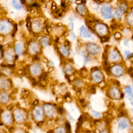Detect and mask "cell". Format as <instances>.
I'll list each match as a JSON object with an SVG mask.
<instances>
[{"mask_svg":"<svg viewBox=\"0 0 133 133\" xmlns=\"http://www.w3.org/2000/svg\"><path fill=\"white\" fill-rule=\"evenodd\" d=\"M121 96H121V97H122V98H123V97H124V94H122Z\"/></svg>","mask_w":133,"mask_h":133,"instance_id":"31","label":"cell"},{"mask_svg":"<svg viewBox=\"0 0 133 133\" xmlns=\"http://www.w3.org/2000/svg\"><path fill=\"white\" fill-rule=\"evenodd\" d=\"M38 104V101H37V100H36L35 102V103H34V105H36V104Z\"/></svg>","mask_w":133,"mask_h":133,"instance_id":"26","label":"cell"},{"mask_svg":"<svg viewBox=\"0 0 133 133\" xmlns=\"http://www.w3.org/2000/svg\"><path fill=\"white\" fill-rule=\"evenodd\" d=\"M96 2H97V3H100L101 2H103L102 1H96Z\"/></svg>","mask_w":133,"mask_h":133,"instance_id":"29","label":"cell"},{"mask_svg":"<svg viewBox=\"0 0 133 133\" xmlns=\"http://www.w3.org/2000/svg\"><path fill=\"white\" fill-rule=\"evenodd\" d=\"M58 39L57 38V40H56V43H57V42H58Z\"/></svg>","mask_w":133,"mask_h":133,"instance_id":"30","label":"cell"},{"mask_svg":"<svg viewBox=\"0 0 133 133\" xmlns=\"http://www.w3.org/2000/svg\"><path fill=\"white\" fill-rule=\"evenodd\" d=\"M47 133H53V131L52 130H50V131H48V132H47Z\"/></svg>","mask_w":133,"mask_h":133,"instance_id":"27","label":"cell"},{"mask_svg":"<svg viewBox=\"0 0 133 133\" xmlns=\"http://www.w3.org/2000/svg\"><path fill=\"white\" fill-rule=\"evenodd\" d=\"M103 58L104 59H107V56L106 55V54H104L103 55Z\"/></svg>","mask_w":133,"mask_h":133,"instance_id":"25","label":"cell"},{"mask_svg":"<svg viewBox=\"0 0 133 133\" xmlns=\"http://www.w3.org/2000/svg\"><path fill=\"white\" fill-rule=\"evenodd\" d=\"M58 110L59 112L61 114H63L64 112V109L61 107H59L58 108Z\"/></svg>","mask_w":133,"mask_h":133,"instance_id":"8","label":"cell"},{"mask_svg":"<svg viewBox=\"0 0 133 133\" xmlns=\"http://www.w3.org/2000/svg\"><path fill=\"white\" fill-rule=\"evenodd\" d=\"M98 69V68L97 67H94V68H92L91 69V71H96Z\"/></svg>","mask_w":133,"mask_h":133,"instance_id":"17","label":"cell"},{"mask_svg":"<svg viewBox=\"0 0 133 133\" xmlns=\"http://www.w3.org/2000/svg\"><path fill=\"white\" fill-rule=\"evenodd\" d=\"M92 113H93V115L94 116V117H96V118H99V117H100V113H98V112H95V111H92Z\"/></svg>","mask_w":133,"mask_h":133,"instance_id":"5","label":"cell"},{"mask_svg":"<svg viewBox=\"0 0 133 133\" xmlns=\"http://www.w3.org/2000/svg\"><path fill=\"white\" fill-rule=\"evenodd\" d=\"M114 36H115V37L116 39H120V37H121V35L119 33H117L114 35Z\"/></svg>","mask_w":133,"mask_h":133,"instance_id":"12","label":"cell"},{"mask_svg":"<svg viewBox=\"0 0 133 133\" xmlns=\"http://www.w3.org/2000/svg\"><path fill=\"white\" fill-rule=\"evenodd\" d=\"M101 133H106V132H101Z\"/></svg>","mask_w":133,"mask_h":133,"instance_id":"32","label":"cell"},{"mask_svg":"<svg viewBox=\"0 0 133 133\" xmlns=\"http://www.w3.org/2000/svg\"><path fill=\"white\" fill-rule=\"evenodd\" d=\"M81 35L85 37H90L91 36L90 34L88 33V32L87 31L84 29L83 27H82L81 28Z\"/></svg>","mask_w":133,"mask_h":133,"instance_id":"2","label":"cell"},{"mask_svg":"<svg viewBox=\"0 0 133 133\" xmlns=\"http://www.w3.org/2000/svg\"><path fill=\"white\" fill-rule=\"evenodd\" d=\"M117 23H115V24H113L111 26V28L112 30H114L117 28Z\"/></svg>","mask_w":133,"mask_h":133,"instance_id":"14","label":"cell"},{"mask_svg":"<svg viewBox=\"0 0 133 133\" xmlns=\"http://www.w3.org/2000/svg\"><path fill=\"white\" fill-rule=\"evenodd\" d=\"M105 123L107 124H110V122H111V120L110 119H109L108 118H105Z\"/></svg>","mask_w":133,"mask_h":133,"instance_id":"7","label":"cell"},{"mask_svg":"<svg viewBox=\"0 0 133 133\" xmlns=\"http://www.w3.org/2000/svg\"><path fill=\"white\" fill-rule=\"evenodd\" d=\"M127 122L124 120H121L119 121L118 123V127L120 129V130H123L125 129L127 126Z\"/></svg>","mask_w":133,"mask_h":133,"instance_id":"1","label":"cell"},{"mask_svg":"<svg viewBox=\"0 0 133 133\" xmlns=\"http://www.w3.org/2000/svg\"><path fill=\"white\" fill-rule=\"evenodd\" d=\"M110 106L111 107H114V104H113V103H110Z\"/></svg>","mask_w":133,"mask_h":133,"instance_id":"24","label":"cell"},{"mask_svg":"<svg viewBox=\"0 0 133 133\" xmlns=\"http://www.w3.org/2000/svg\"><path fill=\"white\" fill-rule=\"evenodd\" d=\"M100 40H101V42H105L108 41L109 40V37L105 36V37H102V38H101Z\"/></svg>","mask_w":133,"mask_h":133,"instance_id":"3","label":"cell"},{"mask_svg":"<svg viewBox=\"0 0 133 133\" xmlns=\"http://www.w3.org/2000/svg\"><path fill=\"white\" fill-rule=\"evenodd\" d=\"M127 93L128 94H131L132 93V89L131 88L129 87H126V89H125Z\"/></svg>","mask_w":133,"mask_h":133,"instance_id":"6","label":"cell"},{"mask_svg":"<svg viewBox=\"0 0 133 133\" xmlns=\"http://www.w3.org/2000/svg\"><path fill=\"white\" fill-rule=\"evenodd\" d=\"M81 94V89H79L77 91V95H80Z\"/></svg>","mask_w":133,"mask_h":133,"instance_id":"20","label":"cell"},{"mask_svg":"<svg viewBox=\"0 0 133 133\" xmlns=\"http://www.w3.org/2000/svg\"><path fill=\"white\" fill-rule=\"evenodd\" d=\"M91 91L92 93H95L96 91V88H95V86H92L91 88Z\"/></svg>","mask_w":133,"mask_h":133,"instance_id":"11","label":"cell"},{"mask_svg":"<svg viewBox=\"0 0 133 133\" xmlns=\"http://www.w3.org/2000/svg\"><path fill=\"white\" fill-rule=\"evenodd\" d=\"M66 128L67 129V130L68 131H70V129H71V126H70V124L69 123V122L67 121L66 122Z\"/></svg>","mask_w":133,"mask_h":133,"instance_id":"4","label":"cell"},{"mask_svg":"<svg viewBox=\"0 0 133 133\" xmlns=\"http://www.w3.org/2000/svg\"><path fill=\"white\" fill-rule=\"evenodd\" d=\"M104 65L105 67H107V66H108V62H107V61L106 60L104 61Z\"/></svg>","mask_w":133,"mask_h":133,"instance_id":"16","label":"cell"},{"mask_svg":"<svg viewBox=\"0 0 133 133\" xmlns=\"http://www.w3.org/2000/svg\"><path fill=\"white\" fill-rule=\"evenodd\" d=\"M60 13V10L59 9H57V11H56V13Z\"/></svg>","mask_w":133,"mask_h":133,"instance_id":"28","label":"cell"},{"mask_svg":"<svg viewBox=\"0 0 133 133\" xmlns=\"http://www.w3.org/2000/svg\"><path fill=\"white\" fill-rule=\"evenodd\" d=\"M113 82H114V83L115 84L117 85H120V82H119V81H113Z\"/></svg>","mask_w":133,"mask_h":133,"instance_id":"19","label":"cell"},{"mask_svg":"<svg viewBox=\"0 0 133 133\" xmlns=\"http://www.w3.org/2000/svg\"><path fill=\"white\" fill-rule=\"evenodd\" d=\"M65 77H66V79H67V80L70 79V77L69 76V75H68V74H65Z\"/></svg>","mask_w":133,"mask_h":133,"instance_id":"23","label":"cell"},{"mask_svg":"<svg viewBox=\"0 0 133 133\" xmlns=\"http://www.w3.org/2000/svg\"><path fill=\"white\" fill-rule=\"evenodd\" d=\"M80 103L82 105L84 104V100L83 99H80Z\"/></svg>","mask_w":133,"mask_h":133,"instance_id":"18","label":"cell"},{"mask_svg":"<svg viewBox=\"0 0 133 133\" xmlns=\"http://www.w3.org/2000/svg\"><path fill=\"white\" fill-rule=\"evenodd\" d=\"M105 71H106V72H107V73H109V72H110V67H109V66L105 67Z\"/></svg>","mask_w":133,"mask_h":133,"instance_id":"13","label":"cell"},{"mask_svg":"<svg viewBox=\"0 0 133 133\" xmlns=\"http://www.w3.org/2000/svg\"><path fill=\"white\" fill-rule=\"evenodd\" d=\"M125 115H126V112H125L124 111H122L118 114V117H123V116H124Z\"/></svg>","mask_w":133,"mask_h":133,"instance_id":"9","label":"cell"},{"mask_svg":"<svg viewBox=\"0 0 133 133\" xmlns=\"http://www.w3.org/2000/svg\"><path fill=\"white\" fill-rule=\"evenodd\" d=\"M83 121H84V117L83 115H82L79 119V122H80V123H81L82 124V123L83 122Z\"/></svg>","mask_w":133,"mask_h":133,"instance_id":"10","label":"cell"},{"mask_svg":"<svg viewBox=\"0 0 133 133\" xmlns=\"http://www.w3.org/2000/svg\"><path fill=\"white\" fill-rule=\"evenodd\" d=\"M61 6H62L63 7H65V3H64V2H61Z\"/></svg>","mask_w":133,"mask_h":133,"instance_id":"22","label":"cell"},{"mask_svg":"<svg viewBox=\"0 0 133 133\" xmlns=\"http://www.w3.org/2000/svg\"><path fill=\"white\" fill-rule=\"evenodd\" d=\"M132 111H133V109H132Z\"/></svg>","mask_w":133,"mask_h":133,"instance_id":"33","label":"cell"},{"mask_svg":"<svg viewBox=\"0 0 133 133\" xmlns=\"http://www.w3.org/2000/svg\"><path fill=\"white\" fill-rule=\"evenodd\" d=\"M69 45V41H66L65 42H64V45L66 46H67Z\"/></svg>","mask_w":133,"mask_h":133,"instance_id":"15","label":"cell"},{"mask_svg":"<svg viewBox=\"0 0 133 133\" xmlns=\"http://www.w3.org/2000/svg\"><path fill=\"white\" fill-rule=\"evenodd\" d=\"M43 122H39L37 124V125L39 126H41L42 124H43Z\"/></svg>","mask_w":133,"mask_h":133,"instance_id":"21","label":"cell"},{"mask_svg":"<svg viewBox=\"0 0 133 133\" xmlns=\"http://www.w3.org/2000/svg\"><path fill=\"white\" fill-rule=\"evenodd\" d=\"M132 37H133V36H132Z\"/></svg>","mask_w":133,"mask_h":133,"instance_id":"34","label":"cell"}]
</instances>
